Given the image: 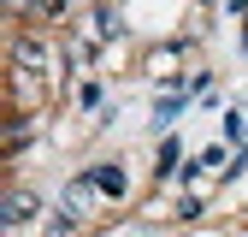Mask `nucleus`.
<instances>
[{
  "label": "nucleus",
  "instance_id": "1",
  "mask_svg": "<svg viewBox=\"0 0 248 237\" xmlns=\"http://www.w3.org/2000/svg\"><path fill=\"white\" fill-rule=\"evenodd\" d=\"M12 66H18L24 77H47V71H53V53H47V42H36V36H24V42L12 48Z\"/></svg>",
  "mask_w": 248,
  "mask_h": 237
},
{
  "label": "nucleus",
  "instance_id": "2",
  "mask_svg": "<svg viewBox=\"0 0 248 237\" xmlns=\"http://www.w3.org/2000/svg\"><path fill=\"white\" fill-rule=\"evenodd\" d=\"M36 207H42V202L30 196V190H12V196H6V207H0V225H6V231H18L24 220H36Z\"/></svg>",
  "mask_w": 248,
  "mask_h": 237
},
{
  "label": "nucleus",
  "instance_id": "3",
  "mask_svg": "<svg viewBox=\"0 0 248 237\" xmlns=\"http://www.w3.org/2000/svg\"><path fill=\"white\" fill-rule=\"evenodd\" d=\"M89 196H95V178H77V184L65 190V220H83L89 214Z\"/></svg>",
  "mask_w": 248,
  "mask_h": 237
},
{
  "label": "nucleus",
  "instance_id": "4",
  "mask_svg": "<svg viewBox=\"0 0 248 237\" xmlns=\"http://www.w3.org/2000/svg\"><path fill=\"white\" fill-rule=\"evenodd\" d=\"M89 178H95V190H101V196H124V172H118V166H95Z\"/></svg>",
  "mask_w": 248,
  "mask_h": 237
},
{
  "label": "nucleus",
  "instance_id": "5",
  "mask_svg": "<svg viewBox=\"0 0 248 237\" xmlns=\"http://www.w3.org/2000/svg\"><path fill=\"white\" fill-rule=\"evenodd\" d=\"M118 30H124L118 6H95V36H118Z\"/></svg>",
  "mask_w": 248,
  "mask_h": 237
},
{
  "label": "nucleus",
  "instance_id": "6",
  "mask_svg": "<svg viewBox=\"0 0 248 237\" xmlns=\"http://www.w3.org/2000/svg\"><path fill=\"white\" fill-rule=\"evenodd\" d=\"M225 136H231V142L248 136V118H242V113H225Z\"/></svg>",
  "mask_w": 248,
  "mask_h": 237
},
{
  "label": "nucleus",
  "instance_id": "7",
  "mask_svg": "<svg viewBox=\"0 0 248 237\" xmlns=\"http://www.w3.org/2000/svg\"><path fill=\"white\" fill-rule=\"evenodd\" d=\"M47 237H71V220H65V214H59V220L47 225Z\"/></svg>",
  "mask_w": 248,
  "mask_h": 237
}]
</instances>
